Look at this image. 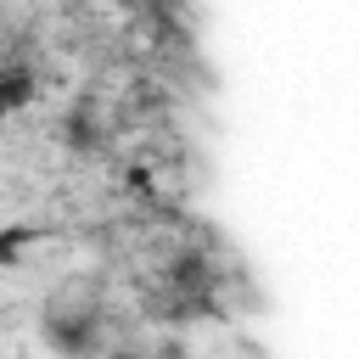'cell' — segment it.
Wrapping results in <instances>:
<instances>
[{"label":"cell","instance_id":"cell-2","mask_svg":"<svg viewBox=\"0 0 359 359\" xmlns=\"http://www.w3.org/2000/svg\"><path fill=\"white\" fill-rule=\"evenodd\" d=\"M34 95H39V73L28 62H0V123L34 107Z\"/></svg>","mask_w":359,"mask_h":359},{"label":"cell","instance_id":"cell-3","mask_svg":"<svg viewBox=\"0 0 359 359\" xmlns=\"http://www.w3.org/2000/svg\"><path fill=\"white\" fill-rule=\"evenodd\" d=\"M28 241H34V230H6V236H0V264H11Z\"/></svg>","mask_w":359,"mask_h":359},{"label":"cell","instance_id":"cell-1","mask_svg":"<svg viewBox=\"0 0 359 359\" xmlns=\"http://www.w3.org/2000/svg\"><path fill=\"white\" fill-rule=\"evenodd\" d=\"M39 337H45V348H56V353H95V348L107 342L101 325H95V314H45Z\"/></svg>","mask_w":359,"mask_h":359}]
</instances>
